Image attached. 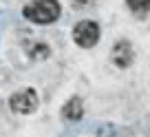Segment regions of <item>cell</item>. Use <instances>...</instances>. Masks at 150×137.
I'll list each match as a JSON object with an SVG mask.
<instances>
[{
  "label": "cell",
  "instance_id": "cell-1",
  "mask_svg": "<svg viewBox=\"0 0 150 137\" xmlns=\"http://www.w3.org/2000/svg\"><path fill=\"white\" fill-rule=\"evenodd\" d=\"M60 11L57 0H33L22 9V16L35 24H51L60 18Z\"/></svg>",
  "mask_w": 150,
  "mask_h": 137
},
{
  "label": "cell",
  "instance_id": "cell-2",
  "mask_svg": "<svg viewBox=\"0 0 150 137\" xmlns=\"http://www.w3.org/2000/svg\"><path fill=\"white\" fill-rule=\"evenodd\" d=\"M99 35H102L99 24L93 22V20H82V22L75 24V29H73V40H75V44H80L82 49L95 47V44L99 42Z\"/></svg>",
  "mask_w": 150,
  "mask_h": 137
},
{
  "label": "cell",
  "instance_id": "cell-3",
  "mask_svg": "<svg viewBox=\"0 0 150 137\" xmlns=\"http://www.w3.org/2000/svg\"><path fill=\"white\" fill-rule=\"evenodd\" d=\"M38 93L33 89H24V91H18V93L11 95L9 99V106L13 109V113H22V115H29L38 109Z\"/></svg>",
  "mask_w": 150,
  "mask_h": 137
},
{
  "label": "cell",
  "instance_id": "cell-4",
  "mask_svg": "<svg viewBox=\"0 0 150 137\" xmlns=\"http://www.w3.org/2000/svg\"><path fill=\"white\" fill-rule=\"evenodd\" d=\"M110 57L119 69H128V66L132 64V44L128 42V40H119V42L112 47Z\"/></svg>",
  "mask_w": 150,
  "mask_h": 137
},
{
  "label": "cell",
  "instance_id": "cell-5",
  "mask_svg": "<svg viewBox=\"0 0 150 137\" xmlns=\"http://www.w3.org/2000/svg\"><path fill=\"white\" fill-rule=\"evenodd\" d=\"M62 115H64V119H69V122H77V119L84 115L82 99L80 97H71L69 102L64 104V109H62Z\"/></svg>",
  "mask_w": 150,
  "mask_h": 137
},
{
  "label": "cell",
  "instance_id": "cell-6",
  "mask_svg": "<svg viewBox=\"0 0 150 137\" xmlns=\"http://www.w3.org/2000/svg\"><path fill=\"white\" fill-rule=\"evenodd\" d=\"M126 5L135 13H148L150 11V0H126Z\"/></svg>",
  "mask_w": 150,
  "mask_h": 137
}]
</instances>
